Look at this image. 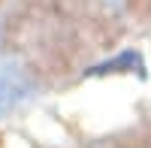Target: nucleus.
Here are the masks:
<instances>
[{
  "instance_id": "nucleus-1",
  "label": "nucleus",
  "mask_w": 151,
  "mask_h": 148,
  "mask_svg": "<svg viewBox=\"0 0 151 148\" xmlns=\"http://www.w3.org/2000/svg\"><path fill=\"white\" fill-rule=\"evenodd\" d=\"M121 67H136V70H139L142 73V57L139 55H136V52H124V55H118L115 60H106V64H100V67H94L91 73H118Z\"/></svg>"
}]
</instances>
